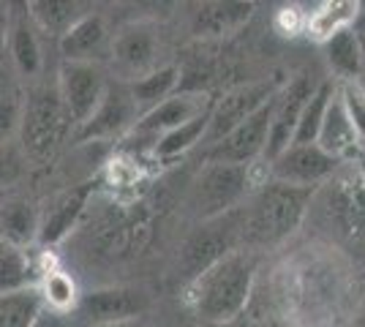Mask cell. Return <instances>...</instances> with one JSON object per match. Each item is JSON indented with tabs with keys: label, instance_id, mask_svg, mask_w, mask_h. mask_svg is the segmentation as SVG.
<instances>
[{
	"label": "cell",
	"instance_id": "cell-1",
	"mask_svg": "<svg viewBox=\"0 0 365 327\" xmlns=\"http://www.w3.org/2000/svg\"><path fill=\"white\" fill-rule=\"evenodd\" d=\"M259 259L248 249H235L188 281L185 300L197 319H232L248 308Z\"/></svg>",
	"mask_w": 365,
	"mask_h": 327
},
{
	"label": "cell",
	"instance_id": "cell-2",
	"mask_svg": "<svg viewBox=\"0 0 365 327\" xmlns=\"http://www.w3.org/2000/svg\"><path fill=\"white\" fill-rule=\"evenodd\" d=\"M314 197L317 188L292 186L273 177L257 183V191H251L243 204V246L267 249L287 240L303 224Z\"/></svg>",
	"mask_w": 365,
	"mask_h": 327
},
{
	"label": "cell",
	"instance_id": "cell-3",
	"mask_svg": "<svg viewBox=\"0 0 365 327\" xmlns=\"http://www.w3.org/2000/svg\"><path fill=\"white\" fill-rule=\"evenodd\" d=\"M74 134V123L63 107L55 85H36L25 95L16 142L28 161H46Z\"/></svg>",
	"mask_w": 365,
	"mask_h": 327
},
{
	"label": "cell",
	"instance_id": "cell-4",
	"mask_svg": "<svg viewBox=\"0 0 365 327\" xmlns=\"http://www.w3.org/2000/svg\"><path fill=\"white\" fill-rule=\"evenodd\" d=\"M254 167L245 164H224V161H202V170L191 180L185 194V210L194 221L224 216L240 207L251 194Z\"/></svg>",
	"mask_w": 365,
	"mask_h": 327
},
{
	"label": "cell",
	"instance_id": "cell-5",
	"mask_svg": "<svg viewBox=\"0 0 365 327\" xmlns=\"http://www.w3.org/2000/svg\"><path fill=\"white\" fill-rule=\"evenodd\" d=\"M164 33L161 22L150 19H125L112 31V47H109V66L115 68V79L131 82L153 68L164 66Z\"/></svg>",
	"mask_w": 365,
	"mask_h": 327
},
{
	"label": "cell",
	"instance_id": "cell-6",
	"mask_svg": "<svg viewBox=\"0 0 365 327\" xmlns=\"http://www.w3.org/2000/svg\"><path fill=\"white\" fill-rule=\"evenodd\" d=\"M240 246H243V204L224 216L197 221L194 232L180 246V270L185 281H191Z\"/></svg>",
	"mask_w": 365,
	"mask_h": 327
},
{
	"label": "cell",
	"instance_id": "cell-7",
	"mask_svg": "<svg viewBox=\"0 0 365 327\" xmlns=\"http://www.w3.org/2000/svg\"><path fill=\"white\" fill-rule=\"evenodd\" d=\"M139 120L137 104L131 98L128 82L123 79H109L107 90L101 95V101L96 104L91 115L74 128L71 140L76 145H93V142H112L123 140L134 123Z\"/></svg>",
	"mask_w": 365,
	"mask_h": 327
},
{
	"label": "cell",
	"instance_id": "cell-8",
	"mask_svg": "<svg viewBox=\"0 0 365 327\" xmlns=\"http://www.w3.org/2000/svg\"><path fill=\"white\" fill-rule=\"evenodd\" d=\"M284 82H287L284 77L240 82V85H235V88L224 90L218 98H213L202 147H207V145H213L215 140H221V137H224L227 131H232L240 120H245L248 115H254L262 104H267V101L281 90Z\"/></svg>",
	"mask_w": 365,
	"mask_h": 327
},
{
	"label": "cell",
	"instance_id": "cell-9",
	"mask_svg": "<svg viewBox=\"0 0 365 327\" xmlns=\"http://www.w3.org/2000/svg\"><path fill=\"white\" fill-rule=\"evenodd\" d=\"M275 95L267 104H262L254 115H248L245 120H240L232 131H227L221 140H215L213 145L202 147V161H224V164L254 167L262 158L264 142H267V128H270V118H273L275 109Z\"/></svg>",
	"mask_w": 365,
	"mask_h": 327
},
{
	"label": "cell",
	"instance_id": "cell-10",
	"mask_svg": "<svg viewBox=\"0 0 365 327\" xmlns=\"http://www.w3.org/2000/svg\"><path fill=\"white\" fill-rule=\"evenodd\" d=\"M341 158L327 153L317 142H292L284 153L267 164V177L292 186L319 188L341 170Z\"/></svg>",
	"mask_w": 365,
	"mask_h": 327
},
{
	"label": "cell",
	"instance_id": "cell-11",
	"mask_svg": "<svg viewBox=\"0 0 365 327\" xmlns=\"http://www.w3.org/2000/svg\"><path fill=\"white\" fill-rule=\"evenodd\" d=\"M148 306H150V300L142 289L112 284V286H98L91 292H82L71 313H76L88 327H98L139 319L148 311Z\"/></svg>",
	"mask_w": 365,
	"mask_h": 327
},
{
	"label": "cell",
	"instance_id": "cell-12",
	"mask_svg": "<svg viewBox=\"0 0 365 327\" xmlns=\"http://www.w3.org/2000/svg\"><path fill=\"white\" fill-rule=\"evenodd\" d=\"M6 44L3 52H9V58L19 71V77L36 79L44 71V41H41V28L36 25L31 16L25 0H9L6 6Z\"/></svg>",
	"mask_w": 365,
	"mask_h": 327
},
{
	"label": "cell",
	"instance_id": "cell-13",
	"mask_svg": "<svg viewBox=\"0 0 365 327\" xmlns=\"http://www.w3.org/2000/svg\"><path fill=\"white\" fill-rule=\"evenodd\" d=\"M109 77L104 71V66L98 63H79V61H61V68H58V93H61V101L74 128L88 115H91L96 104L101 101V95L107 90Z\"/></svg>",
	"mask_w": 365,
	"mask_h": 327
},
{
	"label": "cell",
	"instance_id": "cell-14",
	"mask_svg": "<svg viewBox=\"0 0 365 327\" xmlns=\"http://www.w3.org/2000/svg\"><path fill=\"white\" fill-rule=\"evenodd\" d=\"M180 11H188V33L197 41H218L243 31L254 14L248 0H182Z\"/></svg>",
	"mask_w": 365,
	"mask_h": 327
},
{
	"label": "cell",
	"instance_id": "cell-15",
	"mask_svg": "<svg viewBox=\"0 0 365 327\" xmlns=\"http://www.w3.org/2000/svg\"><path fill=\"white\" fill-rule=\"evenodd\" d=\"M317 88V79H311L308 74H297L284 82V88L275 95V109L273 118H270V128H267V142H264V150H262V164H270L278 153H284L294 140V128L300 120V112H303L308 95L314 93Z\"/></svg>",
	"mask_w": 365,
	"mask_h": 327
},
{
	"label": "cell",
	"instance_id": "cell-16",
	"mask_svg": "<svg viewBox=\"0 0 365 327\" xmlns=\"http://www.w3.org/2000/svg\"><path fill=\"white\" fill-rule=\"evenodd\" d=\"M96 180H85L74 188H66L58 197H52L46 202L44 210H38V234H36V243L38 246H58L63 243L68 234L76 229V224L82 221V216L88 213L91 199L96 194Z\"/></svg>",
	"mask_w": 365,
	"mask_h": 327
},
{
	"label": "cell",
	"instance_id": "cell-17",
	"mask_svg": "<svg viewBox=\"0 0 365 327\" xmlns=\"http://www.w3.org/2000/svg\"><path fill=\"white\" fill-rule=\"evenodd\" d=\"M109 47H112V31L109 22L96 11H88L79 16L71 28L58 36L61 61H79V63H109Z\"/></svg>",
	"mask_w": 365,
	"mask_h": 327
},
{
	"label": "cell",
	"instance_id": "cell-18",
	"mask_svg": "<svg viewBox=\"0 0 365 327\" xmlns=\"http://www.w3.org/2000/svg\"><path fill=\"white\" fill-rule=\"evenodd\" d=\"M210 104H213V95L205 93V90H175L158 107L145 112L137 123H134L131 134L153 142L158 134H164L169 128H175V125L185 123V120L197 118L202 112H207Z\"/></svg>",
	"mask_w": 365,
	"mask_h": 327
},
{
	"label": "cell",
	"instance_id": "cell-19",
	"mask_svg": "<svg viewBox=\"0 0 365 327\" xmlns=\"http://www.w3.org/2000/svg\"><path fill=\"white\" fill-rule=\"evenodd\" d=\"M317 145H322L327 153H333V156L341 158V161L357 158L360 150L365 147L363 140H360L357 131H354V125H351L346 109L341 104V98H338V88H335L333 98H330V104H327V112H324V118H322Z\"/></svg>",
	"mask_w": 365,
	"mask_h": 327
},
{
	"label": "cell",
	"instance_id": "cell-20",
	"mask_svg": "<svg viewBox=\"0 0 365 327\" xmlns=\"http://www.w3.org/2000/svg\"><path fill=\"white\" fill-rule=\"evenodd\" d=\"M324 52V63L330 68V77L335 82L344 79H365V52H363V36L357 28H346L330 36L327 41L319 44Z\"/></svg>",
	"mask_w": 365,
	"mask_h": 327
},
{
	"label": "cell",
	"instance_id": "cell-21",
	"mask_svg": "<svg viewBox=\"0 0 365 327\" xmlns=\"http://www.w3.org/2000/svg\"><path fill=\"white\" fill-rule=\"evenodd\" d=\"M363 14L360 0H317L314 9L305 14L303 31L311 41H327L338 31L354 28V22Z\"/></svg>",
	"mask_w": 365,
	"mask_h": 327
},
{
	"label": "cell",
	"instance_id": "cell-22",
	"mask_svg": "<svg viewBox=\"0 0 365 327\" xmlns=\"http://www.w3.org/2000/svg\"><path fill=\"white\" fill-rule=\"evenodd\" d=\"M128 90H131V98H134L139 118H142L145 112L158 107L175 90H180V66L178 63H164V66L153 68L150 74L131 79L128 82Z\"/></svg>",
	"mask_w": 365,
	"mask_h": 327
},
{
	"label": "cell",
	"instance_id": "cell-23",
	"mask_svg": "<svg viewBox=\"0 0 365 327\" xmlns=\"http://www.w3.org/2000/svg\"><path fill=\"white\" fill-rule=\"evenodd\" d=\"M41 276V262L22 246L0 243V295L33 289Z\"/></svg>",
	"mask_w": 365,
	"mask_h": 327
},
{
	"label": "cell",
	"instance_id": "cell-24",
	"mask_svg": "<svg viewBox=\"0 0 365 327\" xmlns=\"http://www.w3.org/2000/svg\"><path fill=\"white\" fill-rule=\"evenodd\" d=\"M36 289L41 295V303H44L46 311L66 313V316H71V311L76 308V300L82 295L74 276L66 267L55 265V262H49V265L41 262V276H38Z\"/></svg>",
	"mask_w": 365,
	"mask_h": 327
},
{
	"label": "cell",
	"instance_id": "cell-25",
	"mask_svg": "<svg viewBox=\"0 0 365 327\" xmlns=\"http://www.w3.org/2000/svg\"><path fill=\"white\" fill-rule=\"evenodd\" d=\"M207 118H210V109L197 115V118H191V120H185V123L175 125V128H169L164 134H158L153 140V156L158 158V161H172V158H180L185 153H191L205 140Z\"/></svg>",
	"mask_w": 365,
	"mask_h": 327
},
{
	"label": "cell",
	"instance_id": "cell-26",
	"mask_svg": "<svg viewBox=\"0 0 365 327\" xmlns=\"http://www.w3.org/2000/svg\"><path fill=\"white\" fill-rule=\"evenodd\" d=\"M91 3L93 0H25L36 25L49 36H61L79 16L93 11Z\"/></svg>",
	"mask_w": 365,
	"mask_h": 327
},
{
	"label": "cell",
	"instance_id": "cell-27",
	"mask_svg": "<svg viewBox=\"0 0 365 327\" xmlns=\"http://www.w3.org/2000/svg\"><path fill=\"white\" fill-rule=\"evenodd\" d=\"M38 234V210L25 199H11L0 207V240L31 249Z\"/></svg>",
	"mask_w": 365,
	"mask_h": 327
},
{
	"label": "cell",
	"instance_id": "cell-28",
	"mask_svg": "<svg viewBox=\"0 0 365 327\" xmlns=\"http://www.w3.org/2000/svg\"><path fill=\"white\" fill-rule=\"evenodd\" d=\"M41 311L44 303L36 286L0 295V327H31Z\"/></svg>",
	"mask_w": 365,
	"mask_h": 327
},
{
	"label": "cell",
	"instance_id": "cell-29",
	"mask_svg": "<svg viewBox=\"0 0 365 327\" xmlns=\"http://www.w3.org/2000/svg\"><path fill=\"white\" fill-rule=\"evenodd\" d=\"M22 104H25V93L16 85L0 79V145L16 140L19 120H22Z\"/></svg>",
	"mask_w": 365,
	"mask_h": 327
},
{
	"label": "cell",
	"instance_id": "cell-30",
	"mask_svg": "<svg viewBox=\"0 0 365 327\" xmlns=\"http://www.w3.org/2000/svg\"><path fill=\"white\" fill-rule=\"evenodd\" d=\"M335 88L357 137L365 145V79H344V82H335Z\"/></svg>",
	"mask_w": 365,
	"mask_h": 327
},
{
	"label": "cell",
	"instance_id": "cell-31",
	"mask_svg": "<svg viewBox=\"0 0 365 327\" xmlns=\"http://www.w3.org/2000/svg\"><path fill=\"white\" fill-rule=\"evenodd\" d=\"M123 11H128V19H150V22H164L169 16L180 11L182 0H118Z\"/></svg>",
	"mask_w": 365,
	"mask_h": 327
},
{
	"label": "cell",
	"instance_id": "cell-32",
	"mask_svg": "<svg viewBox=\"0 0 365 327\" xmlns=\"http://www.w3.org/2000/svg\"><path fill=\"white\" fill-rule=\"evenodd\" d=\"M14 142H3V145H0V186L14 183L16 177L22 175V170H25V164H28L22 147L14 145Z\"/></svg>",
	"mask_w": 365,
	"mask_h": 327
},
{
	"label": "cell",
	"instance_id": "cell-33",
	"mask_svg": "<svg viewBox=\"0 0 365 327\" xmlns=\"http://www.w3.org/2000/svg\"><path fill=\"white\" fill-rule=\"evenodd\" d=\"M199 327H251V319L245 313L232 319H199Z\"/></svg>",
	"mask_w": 365,
	"mask_h": 327
},
{
	"label": "cell",
	"instance_id": "cell-34",
	"mask_svg": "<svg viewBox=\"0 0 365 327\" xmlns=\"http://www.w3.org/2000/svg\"><path fill=\"white\" fill-rule=\"evenodd\" d=\"M31 327H68V322H66V313H55V311H46L44 308Z\"/></svg>",
	"mask_w": 365,
	"mask_h": 327
},
{
	"label": "cell",
	"instance_id": "cell-35",
	"mask_svg": "<svg viewBox=\"0 0 365 327\" xmlns=\"http://www.w3.org/2000/svg\"><path fill=\"white\" fill-rule=\"evenodd\" d=\"M98 327H145L139 319H131V322H118V325H98Z\"/></svg>",
	"mask_w": 365,
	"mask_h": 327
},
{
	"label": "cell",
	"instance_id": "cell-36",
	"mask_svg": "<svg viewBox=\"0 0 365 327\" xmlns=\"http://www.w3.org/2000/svg\"><path fill=\"white\" fill-rule=\"evenodd\" d=\"M3 44H6V16L0 14V52H3Z\"/></svg>",
	"mask_w": 365,
	"mask_h": 327
},
{
	"label": "cell",
	"instance_id": "cell-37",
	"mask_svg": "<svg viewBox=\"0 0 365 327\" xmlns=\"http://www.w3.org/2000/svg\"><path fill=\"white\" fill-rule=\"evenodd\" d=\"M354 28H357V33H363L365 36V14H360V19L354 22Z\"/></svg>",
	"mask_w": 365,
	"mask_h": 327
},
{
	"label": "cell",
	"instance_id": "cell-38",
	"mask_svg": "<svg viewBox=\"0 0 365 327\" xmlns=\"http://www.w3.org/2000/svg\"><path fill=\"white\" fill-rule=\"evenodd\" d=\"M6 6H9V0H0V14L6 11Z\"/></svg>",
	"mask_w": 365,
	"mask_h": 327
},
{
	"label": "cell",
	"instance_id": "cell-39",
	"mask_svg": "<svg viewBox=\"0 0 365 327\" xmlns=\"http://www.w3.org/2000/svg\"><path fill=\"white\" fill-rule=\"evenodd\" d=\"M287 3H292V6H300V3H308V0H287Z\"/></svg>",
	"mask_w": 365,
	"mask_h": 327
},
{
	"label": "cell",
	"instance_id": "cell-40",
	"mask_svg": "<svg viewBox=\"0 0 365 327\" xmlns=\"http://www.w3.org/2000/svg\"><path fill=\"white\" fill-rule=\"evenodd\" d=\"M98 3H118V0H98Z\"/></svg>",
	"mask_w": 365,
	"mask_h": 327
},
{
	"label": "cell",
	"instance_id": "cell-41",
	"mask_svg": "<svg viewBox=\"0 0 365 327\" xmlns=\"http://www.w3.org/2000/svg\"><path fill=\"white\" fill-rule=\"evenodd\" d=\"M360 6H363V14H365V0H360Z\"/></svg>",
	"mask_w": 365,
	"mask_h": 327
},
{
	"label": "cell",
	"instance_id": "cell-42",
	"mask_svg": "<svg viewBox=\"0 0 365 327\" xmlns=\"http://www.w3.org/2000/svg\"><path fill=\"white\" fill-rule=\"evenodd\" d=\"M357 327H365V319H360V325H357Z\"/></svg>",
	"mask_w": 365,
	"mask_h": 327
},
{
	"label": "cell",
	"instance_id": "cell-43",
	"mask_svg": "<svg viewBox=\"0 0 365 327\" xmlns=\"http://www.w3.org/2000/svg\"><path fill=\"white\" fill-rule=\"evenodd\" d=\"M248 3H257V0H248Z\"/></svg>",
	"mask_w": 365,
	"mask_h": 327
}]
</instances>
